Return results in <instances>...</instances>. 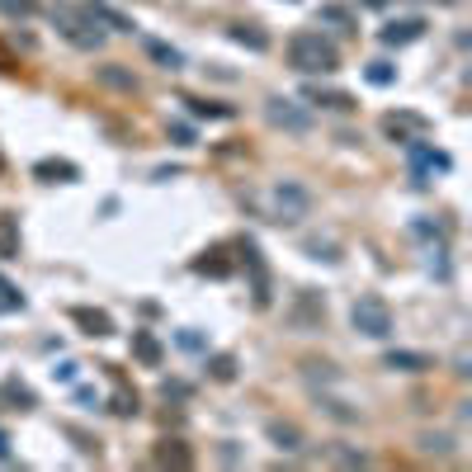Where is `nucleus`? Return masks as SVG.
<instances>
[{
	"label": "nucleus",
	"mask_w": 472,
	"mask_h": 472,
	"mask_svg": "<svg viewBox=\"0 0 472 472\" xmlns=\"http://www.w3.org/2000/svg\"><path fill=\"white\" fill-rule=\"evenodd\" d=\"M289 67L302 76H331L340 67V48L321 29H298L289 38Z\"/></svg>",
	"instance_id": "f257e3e1"
},
{
	"label": "nucleus",
	"mask_w": 472,
	"mask_h": 472,
	"mask_svg": "<svg viewBox=\"0 0 472 472\" xmlns=\"http://www.w3.org/2000/svg\"><path fill=\"white\" fill-rule=\"evenodd\" d=\"M52 14V24H57V33L67 38L71 48H80V52H99L105 48V29L90 19V10L86 5H71V0H57V5L48 10Z\"/></svg>",
	"instance_id": "f03ea898"
},
{
	"label": "nucleus",
	"mask_w": 472,
	"mask_h": 472,
	"mask_svg": "<svg viewBox=\"0 0 472 472\" xmlns=\"http://www.w3.org/2000/svg\"><path fill=\"white\" fill-rule=\"evenodd\" d=\"M350 326L359 336H368V340H387V336H393V307L368 293V298H359L350 307Z\"/></svg>",
	"instance_id": "7ed1b4c3"
},
{
	"label": "nucleus",
	"mask_w": 472,
	"mask_h": 472,
	"mask_svg": "<svg viewBox=\"0 0 472 472\" xmlns=\"http://www.w3.org/2000/svg\"><path fill=\"white\" fill-rule=\"evenodd\" d=\"M270 208H274V222H302L312 213V194H307L298 180H279L270 190Z\"/></svg>",
	"instance_id": "20e7f679"
},
{
	"label": "nucleus",
	"mask_w": 472,
	"mask_h": 472,
	"mask_svg": "<svg viewBox=\"0 0 472 472\" xmlns=\"http://www.w3.org/2000/svg\"><path fill=\"white\" fill-rule=\"evenodd\" d=\"M264 118H270V128H283V133H312V109L289 99V95L264 99Z\"/></svg>",
	"instance_id": "39448f33"
},
{
	"label": "nucleus",
	"mask_w": 472,
	"mask_h": 472,
	"mask_svg": "<svg viewBox=\"0 0 472 472\" xmlns=\"http://www.w3.org/2000/svg\"><path fill=\"white\" fill-rule=\"evenodd\" d=\"M406 156H412L416 184H430V175H435V171H449V166H454V161H449L444 152H435L425 137H412V142H406Z\"/></svg>",
	"instance_id": "423d86ee"
},
{
	"label": "nucleus",
	"mask_w": 472,
	"mask_h": 472,
	"mask_svg": "<svg viewBox=\"0 0 472 472\" xmlns=\"http://www.w3.org/2000/svg\"><path fill=\"white\" fill-rule=\"evenodd\" d=\"M383 133L406 147L412 137H425V133H430V118H425V114H406V109H397V114H383Z\"/></svg>",
	"instance_id": "0eeeda50"
},
{
	"label": "nucleus",
	"mask_w": 472,
	"mask_h": 472,
	"mask_svg": "<svg viewBox=\"0 0 472 472\" xmlns=\"http://www.w3.org/2000/svg\"><path fill=\"white\" fill-rule=\"evenodd\" d=\"M425 33V19L421 14H402V19H387V24L378 29V38L387 48H406V43H416V38Z\"/></svg>",
	"instance_id": "6e6552de"
},
{
	"label": "nucleus",
	"mask_w": 472,
	"mask_h": 472,
	"mask_svg": "<svg viewBox=\"0 0 472 472\" xmlns=\"http://www.w3.org/2000/svg\"><path fill=\"white\" fill-rule=\"evenodd\" d=\"M383 368H393V374H430L435 359L421 355V350H387L383 355Z\"/></svg>",
	"instance_id": "1a4fd4ad"
},
{
	"label": "nucleus",
	"mask_w": 472,
	"mask_h": 472,
	"mask_svg": "<svg viewBox=\"0 0 472 472\" xmlns=\"http://www.w3.org/2000/svg\"><path fill=\"white\" fill-rule=\"evenodd\" d=\"M95 80L109 90H123V95H137V76L123 67V61H105V67H95Z\"/></svg>",
	"instance_id": "9d476101"
},
{
	"label": "nucleus",
	"mask_w": 472,
	"mask_h": 472,
	"mask_svg": "<svg viewBox=\"0 0 472 472\" xmlns=\"http://www.w3.org/2000/svg\"><path fill=\"white\" fill-rule=\"evenodd\" d=\"M71 321H76L86 336H114V317L99 312V307H71Z\"/></svg>",
	"instance_id": "9b49d317"
},
{
	"label": "nucleus",
	"mask_w": 472,
	"mask_h": 472,
	"mask_svg": "<svg viewBox=\"0 0 472 472\" xmlns=\"http://www.w3.org/2000/svg\"><path fill=\"white\" fill-rule=\"evenodd\" d=\"M241 260H245V270H251V279H255V307H264L270 302V274H264V260H260V251L251 241L241 245Z\"/></svg>",
	"instance_id": "f8f14e48"
},
{
	"label": "nucleus",
	"mask_w": 472,
	"mask_h": 472,
	"mask_svg": "<svg viewBox=\"0 0 472 472\" xmlns=\"http://www.w3.org/2000/svg\"><path fill=\"white\" fill-rule=\"evenodd\" d=\"M152 458H156V467H194V454L184 440H161Z\"/></svg>",
	"instance_id": "ddd939ff"
},
{
	"label": "nucleus",
	"mask_w": 472,
	"mask_h": 472,
	"mask_svg": "<svg viewBox=\"0 0 472 472\" xmlns=\"http://www.w3.org/2000/svg\"><path fill=\"white\" fill-rule=\"evenodd\" d=\"M307 105H321V109H336V114H350L355 109V99L345 95V90H321V86H307Z\"/></svg>",
	"instance_id": "4468645a"
},
{
	"label": "nucleus",
	"mask_w": 472,
	"mask_h": 472,
	"mask_svg": "<svg viewBox=\"0 0 472 472\" xmlns=\"http://www.w3.org/2000/svg\"><path fill=\"white\" fill-rule=\"evenodd\" d=\"M33 175L43 184H71V180H80V171L71 166V161H38Z\"/></svg>",
	"instance_id": "2eb2a0df"
},
{
	"label": "nucleus",
	"mask_w": 472,
	"mask_h": 472,
	"mask_svg": "<svg viewBox=\"0 0 472 472\" xmlns=\"http://www.w3.org/2000/svg\"><path fill=\"white\" fill-rule=\"evenodd\" d=\"M86 10H90V19H95V24L105 29V33H133V19H123L118 10L99 5V0H95V5H86Z\"/></svg>",
	"instance_id": "dca6fc26"
},
{
	"label": "nucleus",
	"mask_w": 472,
	"mask_h": 472,
	"mask_svg": "<svg viewBox=\"0 0 472 472\" xmlns=\"http://www.w3.org/2000/svg\"><path fill=\"white\" fill-rule=\"evenodd\" d=\"M270 440H274L279 449H289V454H298V449L307 444V435H302L293 421H270Z\"/></svg>",
	"instance_id": "f3484780"
},
{
	"label": "nucleus",
	"mask_w": 472,
	"mask_h": 472,
	"mask_svg": "<svg viewBox=\"0 0 472 472\" xmlns=\"http://www.w3.org/2000/svg\"><path fill=\"white\" fill-rule=\"evenodd\" d=\"M0 260H19V217L0 213Z\"/></svg>",
	"instance_id": "a211bd4d"
},
{
	"label": "nucleus",
	"mask_w": 472,
	"mask_h": 472,
	"mask_svg": "<svg viewBox=\"0 0 472 472\" xmlns=\"http://www.w3.org/2000/svg\"><path fill=\"white\" fill-rule=\"evenodd\" d=\"M133 355H137L142 364H147V368H156L166 350H161V340H156L152 331H133Z\"/></svg>",
	"instance_id": "6ab92c4d"
},
{
	"label": "nucleus",
	"mask_w": 472,
	"mask_h": 472,
	"mask_svg": "<svg viewBox=\"0 0 472 472\" xmlns=\"http://www.w3.org/2000/svg\"><path fill=\"white\" fill-rule=\"evenodd\" d=\"M184 105H190L194 118H232V114H236L232 105H217V99H199V95H184Z\"/></svg>",
	"instance_id": "aec40b11"
},
{
	"label": "nucleus",
	"mask_w": 472,
	"mask_h": 472,
	"mask_svg": "<svg viewBox=\"0 0 472 472\" xmlns=\"http://www.w3.org/2000/svg\"><path fill=\"white\" fill-rule=\"evenodd\" d=\"M232 38L241 48H251V52H264L270 48V33H264L260 24H232Z\"/></svg>",
	"instance_id": "412c9836"
},
{
	"label": "nucleus",
	"mask_w": 472,
	"mask_h": 472,
	"mask_svg": "<svg viewBox=\"0 0 472 472\" xmlns=\"http://www.w3.org/2000/svg\"><path fill=\"white\" fill-rule=\"evenodd\" d=\"M142 48H147V57H152V61H161L166 71H180V61H184V57H180L171 43H161V38H142Z\"/></svg>",
	"instance_id": "4be33fe9"
},
{
	"label": "nucleus",
	"mask_w": 472,
	"mask_h": 472,
	"mask_svg": "<svg viewBox=\"0 0 472 472\" xmlns=\"http://www.w3.org/2000/svg\"><path fill=\"white\" fill-rule=\"evenodd\" d=\"M0 397L10 402V412H33V393H29V387L19 383V378H10L5 387H0Z\"/></svg>",
	"instance_id": "5701e85b"
},
{
	"label": "nucleus",
	"mask_w": 472,
	"mask_h": 472,
	"mask_svg": "<svg viewBox=\"0 0 472 472\" xmlns=\"http://www.w3.org/2000/svg\"><path fill=\"white\" fill-rule=\"evenodd\" d=\"M317 19H321V24L345 29V33H355V29H359V19H355L350 10H345V5H321V10H317Z\"/></svg>",
	"instance_id": "b1692460"
},
{
	"label": "nucleus",
	"mask_w": 472,
	"mask_h": 472,
	"mask_svg": "<svg viewBox=\"0 0 472 472\" xmlns=\"http://www.w3.org/2000/svg\"><path fill=\"white\" fill-rule=\"evenodd\" d=\"M109 412H114V416H137V412H142L137 387H123V383H118V393H114V402H109Z\"/></svg>",
	"instance_id": "393cba45"
},
{
	"label": "nucleus",
	"mask_w": 472,
	"mask_h": 472,
	"mask_svg": "<svg viewBox=\"0 0 472 472\" xmlns=\"http://www.w3.org/2000/svg\"><path fill=\"white\" fill-rule=\"evenodd\" d=\"M199 274H217V279H222V274H232V260H227V251H222V245H213V251L199 260Z\"/></svg>",
	"instance_id": "a878e982"
},
{
	"label": "nucleus",
	"mask_w": 472,
	"mask_h": 472,
	"mask_svg": "<svg viewBox=\"0 0 472 472\" xmlns=\"http://www.w3.org/2000/svg\"><path fill=\"white\" fill-rule=\"evenodd\" d=\"M364 76H368V86H393V80H397V67H393V61H368Z\"/></svg>",
	"instance_id": "bb28decb"
},
{
	"label": "nucleus",
	"mask_w": 472,
	"mask_h": 472,
	"mask_svg": "<svg viewBox=\"0 0 472 472\" xmlns=\"http://www.w3.org/2000/svg\"><path fill=\"white\" fill-rule=\"evenodd\" d=\"M19 307H24V293H19L5 274H0V317H5V312H19Z\"/></svg>",
	"instance_id": "cd10ccee"
},
{
	"label": "nucleus",
	"mask_w": 472,
	"mask_h": 472,
	"mask_svg": "<svg viewBox=\"0 0 472 472\" xmlns=\"http://www.w3.org/2000/svg\"><path fill=\"white\" fill-rule=\"evenodd\" d=\"M38 10H43L38 0H0V14H10V19H33Z\"/></svg>",
	"instance_id": "c85d7f7f"
},
{
	"label": "nucleus",
	"mask_w": 472,
	"mask_h": 472,
	"mask_svg": "<svg viewBox=\"0 0 472 472\" xmlns=\"http://www.w3.org/2000/svg\"><path fill=\"white\" fill-rule=\"evenodd\" d=\"M208 374H213L217 383H232V378H236V359H232V355H213V359H208Z\"/></svg>",
	"instance_id": "c756f323"
},
{
	"label": "nucleus",
	"mask_w": 472,
	"mask_h": 472,
	"mask_svg": "<svg viewBox=\"0 0 472 472\" xmlns=\"http://www.w3.org/2000/svg\"><path fill=\"white\" fill-rule=\"evenodd\" d=\"M67 435L76 440V449H80V454H99V440H95V435H86V430H76V425H67Z\"/></svg>",
	"instance_id": "7c9ffc66"
},
{
	"label": "nucleus",
	"mask_w": 472,
	"mask_h": 472,
	"mask_svg": "<svg viewBox=\"0 0 472 472\" xmlns=\"http://www.w3.org/2000/svg\"><path fill=\"white\" fill-rule=\"evenodd\" d=\"M449 444H454V440H449V435H421V449H425V454H449Z\"/></svg>",
	"instance_id": "2f4dec72"
},
{
	"label": "nucleus",
	"mask_w": 472,
	"mask_h": 472,
	"mask_svg": "<svg viewBox=\"0 0 472 472\" xmlns=\"http://www.w3.org/2000/svg\"><path fill=\"white\" fill-rule=\"evenodd\" d=\"M321 406H326V412H331L336 421H359V412H350V406H345V402H331V397H321Z\"/></svg>",
	"instance_id": "473e14b6"
},
{
	"label": "nucleus",
	"mask_w": 472,
	"mask_h": 472,
	"mask_svg": "<svg viewBox=\"0 0 472 472\" xmlns=\"http://www.w3.org/2000/svg\"><path fill=\"white\" fill-rule=\"evenodd\" d=\"M161 397H190V383H180V378H166V383H161Z\"/></svg>",
	"instance_id": "72a5a7b5"
},
{
	"label": "nucleus",
	"mask_w": 472,
	"mask_h": 472,
	"mask_svg": "<svg viewBox=\"0 0 472 472\" xmlns=\"http://www.w3.org/2000/svg\"><path fill=\"white\" fill-rule=\"evenodd\" d=\"M171 142H175V147H194V128H184V123H175V128H171Z\"/></svg>",
	"instance_id": "f704fd0d"
},
{
	"label": "nucleus",
	"mask_w": 472,
	"mask_h": 472,
	"mask_svg": "<svg viewBox=\"0 0 472 472\" xmlns=\"http://www.w3.org/2000/svg\"><path fill=\"white\" fill-rule=\"evenodd\" d=\"M76 368H80V364H57L52 378H57V383H76Z\"/></svg>",
	"instance_id": "c9c22d12"
},
{
	"label": "nucleus",
	"mask_w": 472,
	"mask_h": 472,
	"mask_svg": "<svg viewBox=\"0 0 472 472\" xmlns=\"http://www.w3.org/2000/svg\"><path fill=\"white\" fill-rule=\"evenodd\" d=\"M10 71H14V52L0 43V76H10Z\"/></svg>",
	"instance_id": "e433bc0d"
},
{
	"label": "nucleus",
	"mask_w": 472,
	"mask_h": 472,
	"mask_svg": "<svg viewBox=\"0 0 472 472\" xmlns=\"http://www.w3.org/2000/svg\"><path fill=\"white\" fill-rule=\"evenodd\" d=\"M180 345H184V350H199V345H203V340H199L194 331H180Z\"/></svg>",
	"instance_id": "4c0bfd02"
},
{
	"label": "nucleus",
	"mask_w": 472,
	"mask_h": 472,
	"mask_svg": "<svg viewBox=\"0 0 472 472\" xmlns=\"http://www.w3.org/2000/svg\"><path fill=\"white\" fill-rule=\"evenodd\" d=\"M10 454H14V449H10V435L0 430V463H10Z\"/></svg>",
	"instance_id": "58836bf2"
},
{
	"label": "nucleus",
	"mask_w": 472,
	"mask_h": 472,
	"mask_svg": "<svg viewBox=\"0 0 472 472\" xmlns=\"http://www.w3.org/2000/svg\"><path fill=\"white\" fill-rule=\"evenodd\" d=\"M444 5H458V0H444Z\"/></svg>",
	"instance_id": "ea45409f"
},
{
	"label": "nucleus",
	"mask_w": 472,
	"mask_h": 472,
	"mask_svg": "<svg viewBox=\"0 0 472 472\" xmlns=\"http://www.w3.org/2000/svg\"><path fill=\"white\" fill-rule=\"evenodd\" d=\"M0 171H5V156H0Z\"/></svg>",
	"instance_id": "a19ab883"
}]
</instances>
